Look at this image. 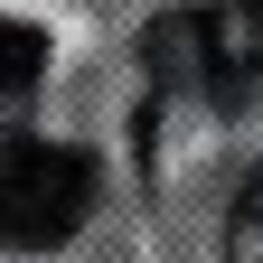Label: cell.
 I'll use <instances>...</instances> for the list:
<instances>
[{"label": "cell", "instance_id": "6da1fadb", "mask_svg": "<svg viewBox=\"0 0 263 263\" xmlns=\"http://www.w3.org/2000/svg\"><path fill=\"white\" fill-rule=\"evenodd\" d=\"M141 66L170 94H245L263 76V0H207V10L151 19Z\"/></svg>", "mask_w": 263, "mask_h": 263}, {"label": "cell", "instance_id": "277c9868", "mask_svg": "<svg viewBox=\"0 0 263 263\" xmlns=\"http://www.w3.org/2000/svg\"><path fill=\"white\" fill-rule=\"evenodd\" d=\"M245 226H263V170H254V188H245Z\"/></svg>", "mask_w": 263, "mask_h": 263}, {"label": "cell", "instance_id": "7a4b0ae2", "mask_svg": "<svg viewBox=\"0 0 263 263\" xmlns=\"http://www.w3.org/2000/svg\"><path fill=\"white\" fill-rule=\"evenodd\" d=\"M94 207V160L66 141H0V245L47 254L85 226Z\"/></svg>", "mask_w": 263, "mask_h": 263}, {"label": "cell", "instance_id": "3957f363", "mask_svg": "<svg viewBox=\"0 0 263 263\" xmlns=\"http://www.w3.org/2000/svg\"><path fill=\"white\" fill-rule=\"evenodd\" d=\"M38 66H47V38H38L28 19H0V104L38 85Z\"/></svg>", "mask_w": 263, "mask_h": 263}]
</instances>
